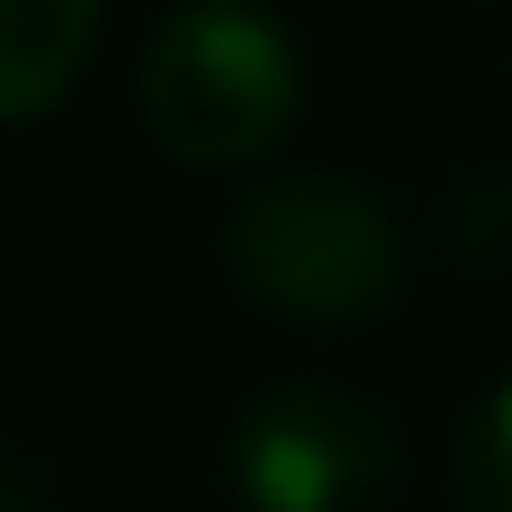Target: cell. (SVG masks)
Here are the masks:
<instances>
[{"instance_id": "6", "label": "cell", "mask_w": 512, "mask_h": 512, "mask_svg": "<svg viewBox=\"0 0 512 512\" xmlns=\"http://www.w3.org/2000/svg\"><path fill=\"white\" fill-rule=\"evenodd\" d=\"M441 243L468 270H512V171H468L441 189Z\"/></svg>"}, {"instance_id": "1", "label": "cell", "mask_w": 512, "mask_h": 512, "mask_svg": "<svg viewBox=\"0 0 512 512\" xmlns=\"http://www.w3.org/2000/svg\"><path fill=\"white\" fill-rule=\"evenodd\" d=\"M144 135L189 171H261L306 117V45L261 0H180L135 63Z\"/></svg>"}, {"instance_id": "3", "label": "cell", "mask_w": 512, "mask_h": 512, "mask_svg": "<svg viewBox=\"0 0 512 512\" xmlns=\"http://www.w3.org/2000/svg\"><path fill=\"white\" fill-rule=\"evenodd\" d=\"M234 495L252 512H378L396 495V414L333 378H288L243 405L225 441Z\"/></svg>"}, {"instance_id": "2", "label": "cell", "mask_w": 512, "mask_h": 512, "mask_svg": "<svg viewBox=\"0 0 512 512\" xmlns=\"http://www.w3.org/2000/svg\"><path fill=\"white\" fill-rule=\"evenodd\" d=\"M225 279L288 324H369L405 288V225L360 171H261L225 216Z\"/></svg>"}, {"instance_id": "4", "label": "cell", "mask_w": 512, "mask_h": 512, "mask_svg": "<svg viewBox=\"0 0 512 512\" xmlns=\"http://www.w3.org/2000/svg\"><path fill=\"white\" fill-rule=\"evenodd\" d=\"M99 54V0H0V126L45 117Z\"/></svg>"}, {"instance_id": "5", "label": "cell", "mask_w": 512, "mask_h": 512, "mask_svg": "<svg viewBox=\"0 0 512 512\" xmlns=\"http://www.w3.org/2000/svg\"><path fill=\"white\" fill-rule=\"evenodd\" d=\"M450 512H512V378H495L450 441Z\"/></svg>"}]
</instances>
